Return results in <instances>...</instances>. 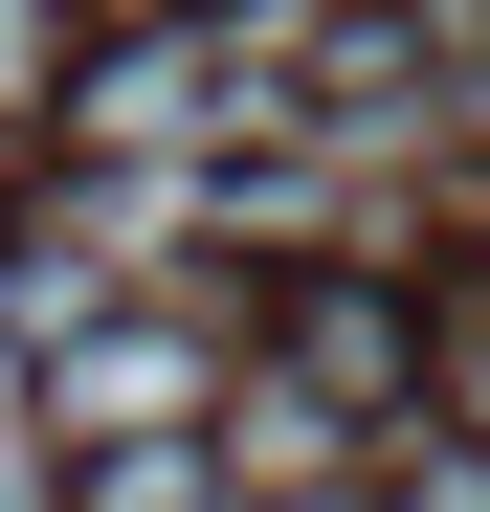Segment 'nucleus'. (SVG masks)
Segmentation results:
<instances>
[{
	"label": "nucleus",
	"mask_w": 490,
	"mask_h": 512,
	"mask_svg": "<svg viewBox=\"0 0 490 512\" xmlns=\"http://www.w3.org/2000/svg\"><path fill=\"white\" fill-rule=\"evenodd\" d=\"M223 334H179V312H90V334H67V357H45V423H67V446H223Z\"/></svg>",
	"instance_id": "obj_1"
},
{
	"label": "nucleus",
	"mask_w": 490,
	"mask_h": 512,
	"mask_svg": "<svg viewBox=\"0 0 490 512\" xmlns=\"http://www.w3.org/2000/svg\"><path fill=\"white\" fill-rule=\"evenodd\" d=\"M268 379H312V401L357 423V446H401V423H424V312H401V290H357V268H312Z\"/></svg>",
	"instance_id": "obj_2"
},
{
	"label": "nucleus",
	"mask_w": 490,
	"mask_h": 512,
	"mask_svg": "<svg viewBox=\"0 0 490 512\" xmlns=\"http://www.w3.org/2000/svg\"><path fill=\"white\" fill-rule=\"evenodd\" d=\"M67 512H245V490H223V446H90Z\"/></svg>",
	"instance_id": "obj_3"
},
{
	"label": "nucleus",
	"mask_w": 490,
	"mask_h": 512,
	"mask_svg": "<svg viewBox=\"0 0 490 512\" xmlns=\"http://www.w3.org/2000/svg\"><path fill=\"white\" fill-rule=\"evenodd\" d=\"M67 23H90V0H0V112H67V90H90Z\"/></svg>",
	"instance_id": "obj_4"
},
{
	"label": "nucleus",
	"mask_w": 490,
	"mask_h": 512,
	"mask_svg": "<svg viewBox=\"0 0 490 512\" xmlns=\"http://www.w3.org/2000/svg\"><path fill=\"white\" fill-rule=\"evenodd\" d=\"M446 401H468V446H490V334H468V379H446Z\"/></svg>",
	"instance_id": "obj_5"
},
{
	"label": "nucleus",
	"mask_w": 490,
	"mask_h": 512,
	"mask_svg": "<svg viewBox=\"0 0 490 512\" xmlns=\"http://www.w3.org/2000/svg\"><path fill=\"white\" fill-rule=\"evenodd\" d=\"M112 23H179V0H112Z\"/></svg>",
	"instance_id": "obj_6"
}]
</instances>
